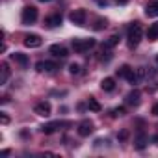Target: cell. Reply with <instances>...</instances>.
Instances as JSON below:
<instances>
[{"label":"cell","instance_id":"cell-1","mask_svg":"<svg viewBox=\"0 0 158 158\" xmlns=\"http://www.w3.org/2000/svg\"><path fill=\"white\" fill-rule=\"evenodd\" d=\"M141 35H143L141 26H139L138 23L130 24L128 34H127V43H128V47H130V48H136V47L139 45V41H141Z\"/></svg>","mask_w":158,"mask_h":158},{"label":"cell","instance_id":"cell-2","mask_svg":"<svg viewBox=\"0 0 158 158\" xmlns=\"http://www.w3.org/2000/svg\"><path fill=\"white\" fill-rule=\"evenodd\" d=\"M91 47H95V39H73V48L78 54L89 50Z\"/></svg>","mask_w":158,"mask_h":158},{"label":"cell","instance_id":"cell-3","mask_svg":"<svg viewBox=\"0 0 158 158\" xmlns=\"http://www.w3.org/2000/svg\"><path fill=\"white\" fill-rule=\"evenodd\" d=\"M21 21H23V24H34L37 21V10L34 6H26L21 13Z\"/></svg>","mask_w":158,"mask_h":158},{"label":"cell","instance_id":"cell-4","mask_svg":"<svg viewBox=\"0 0 158 158\" xmlns=\"http://www.w3.org/2000/svg\"><path fill=\"white\" fill-rule=\"evenodd\" d=\"M86 19H88L86 10H74V11L69 13V21L73 24H78V26H84L86 24Z\"/></svg>","mask_w":158,"mask_h":158},{"label":"cell","instance_id":"cell-5","mask_svg":"<svg viewBox=\"0 0 158 158\" xmlns=\"http://www.w3.org/2000/svg\"><path fill=\"white\" fill-rule=\"evenodd\" d=\"M76 132H78V136L88 138V136L93 132V123H91L89 119H84V121H80V123H78V128H76Z\"/></svg>","mask_w":158,"mask_h":158},{"label":"cell","instance_id":"cell-6","mask_svg":"<svg viewBox=\"0 0 158 158\" xmlns=\"http://www.w3.org/2000/svg\"><path fill=\"white\" fill-rule=\"evenodd\" d=\"M41 45H43V39L37 34H28L24 37V47H28V48H39Z\"/></svg>","mask_w":158,"mask_h":158},{"label":"cell","instance_id":"cell-7","mask_svg":"<svg viewBox=\"0 0 158 158\" xmlns=\"http://www.w3.org/2000/svg\"><path fill=\"white\" fill-rule=\"evenodd\" d=\"M50 102H47V101H43V102H37L35 106H34V114H37V115H41V117H48L50 115Z\"/></svg>","mask_w":158,"mask_h":158},{"label":"cell","instance_id":"cell-8","mask_svg":"<svg viewBox=\"0 0 158 158\" xmlns=\"http://www.w3.org/2000/svg\"><path fill=\"white\" fill-rule=\"evenodd\" d=\"M48 52H50L52 56H56V58H67V54H69L63 45H52V47L48 48Z\"/></svg>","mask_w":158,"mask_h":158},{"label":"cell","instance_id":"cell-9","mask_svg":"<svg viewBox=\"0 0 158 158\" xmlns=\"http://www.w3.org/2000/svg\"><path fill=\"white\" fill-rule=\"evenodd\" d=\"M141 102V93L138 91V89H134V91H130L128 95H127V104H130V106H138Z\"/></svg>","mask_w":158,"mask_h":158},{"label":"cell","instance_id":"cell-10","mask_svg":"<svg viewBox=\"0 0 158 158\" xmlns=\"http://www.w3.org/2000/svg\"><path fill=\"white\" fill-rule=\"evenodd\" d=\"M145 15L147 17H158V0H152L145 6Z\"/></svg>","mask_w":158,"mask_h":158},{"label":"cell","instance_id":"cell-11","mask_svg":"<svg viewBox=\"0 0 158 158\" xmlns=\"http://www.w3.org/2000/svg\"><path fill=\"white\" fill-rule=\"evenodd\" d=\"M35 69H37L39 73H43V71H48V73H50V71H56L58 65H56L54 61H39V63L35 65Z\"/></svg>","mask_w":158,"mask_h":158},{"label":"cell","instance_id":"cell-12","mask_svg":"<svg viewBox=\"0 0 158 158\" xmlns=\"http://www.w3.org/2000/svg\"><path fill=\"white\" fill-rule=\"evenodd\" d=\"M101 88L104 91H114L115 89V80H114L112 76H106V78H102V80H101Z\"/></svg>","mask_w":158,"mask_h":158},{"label":"cell","instance_id":"cell-13","mask_svg":"<svg viewBox=\"0 0 158 158\" xmlns=\"http://www.w3.org/2000/svg\"><path fill=\"white\" fill-rule=\"evenodd\" d=\"M60 125H61L60 121H52V123H47V125H43V127H41V132H43V134H54V132L60 128Z\"/></svg>","mask_w":158,"mask_h":158},{"label":"cell","instance_id":"cell-14","mask_svg":"<svg viewBox=\"0 0 158 158\" xmlns=\"http://www.w3.org/2000/svg\"><path fill=\"white\" fill-rule=\"evenodd\" d=\"M45 24H47L48 28L60 26V24H61V15H48V17L45 19Z\"/></svg>","mask_w":158,"mask_h":158},{"label":"cell","instance_id":"cell-15","mask_svg":"<svg viewBox=\"0 0 158 158\" xmlns=\"http://www.w3.org/2000/svg\"><path fill=\"white\" fill-rule=\"evenodd\" d=\"M147 143H149V138H147L143 132H141V134H138V138L134 139V147H136V149H139V151H141V149H145V145H147Z\"/></svg>","mask_w":158,"mask_h":158},{"label":"cell","instance_id":"cell-16","mask_svg":"<svg viewBox=\"0 0 158 158\" xmlns=\"http://www.w3.org/2000/svg\"><path fill=\"white\" fill-rule=\"evenodd\" d=\"M147 39L149 41H156L158 39V23H154V24H151L147 28Z\"/></svg>","mask_w":158,"mask_h":158},{"label":"cell","instance_id":"cell-17","mask_svg":"<svg viewBox=\"0 0 158 158\" xmlns=\"http://www.w3.org/2000/svg\"><path fill=\"white\" fill-rule=\"evenodd\" d=\"M11 58H13L19 65H23V67H26V65H28V56H26V54H23V52H13V54H11Z\"/></svg>","mask_w":158,"mask_h":158},{"label":"cell","instance_id":"cell-18","mask_svg":"<svg viewBox=\"0 0 158 158\" xmlns=\"http://www.w3.org/2000/svg\"><path fill=\"white\" fill-rule=\"evenodd\" d=\"M119 35H112V37H108L106 41H104V45H102V48H114L115 45H119Z\"/></svg>","mask_w":158,"mask_h":158},{"label":"cell","instance_id":"cell-19","mask_svg":"<svg viewBox=\"0 0 158 158\" xmlns=\"http://www.w3.org/2000/svg\"><path fill=\"white\" fill-rule=\"evenodd\" d=\"M132 71H134V69H130L128 65H121V67L117 69V76H121V78H128V76L132 74Z\"/></svg>","mask_w":158,"mask_h":158},{"label":"cell","instance_id":"cell-20","mask_svg":"<svg viewBox=\"0 0 158 158\" xmlns=\"http://www.w3.org/2000/svg\"><path fill=\"white\" fill-rule=\"evenodd\" d=\"M88 108H89L91 112H101V110H102V106L99 104V101H97V99H93V97H89V99H88Z\"/></svg>","mask_w":158,"mask_h":158},{"label":"cell","instance_id":"cell-21","mask_svg":"<svg viewBox=\"0 0 158 158\" xmlns=\"http://www.w3.org/2000/svg\"><path fill=\"white\" fill-rule=\"evenodd\" d=\"M10 78V67L8 63H2V76H0V84H6Z\"/></svg>","mask_w":158,"mask_h":158},{"label":"cell","instance_id":"cell-22","mask_svg":"<svg viewBox=\"0 0 158 158\" xmlns=\"http://www.w3.org/2000/svg\"><path fill=\"white\" fill-rule=\"evenodd\" d=\"M106 28V19H97L95 21V30H102Z\"/></svg>","mask_w":158,"mask_h":158},{"label":"cell","instance_id":"cell-23","mask_svg":"<svg viewBox=\"0 0 158 158\" xmlns=\"http://www.w3.org/2000/svg\"><path fill=\"white\" fill-rule=\"evenodd\" d=\"M112 115H114V117H121V115H125V108H123V106L114 108V110H112Z\"/></svg>","mask_w":158,"mask_h":158},{"label":"cell","instance_id":"cell-24","mask_svg":"<svg viewBox=\"0 0 158 158\" xmlns=\"http://www.w3.org/2000/svg\"><path fill=\"white\" fill-rule=\"evenodd\" d=\"M69 73L71 74H78V73H80V65H78V63H71L69 65Z\"/></svg>","mask_w":158,"mask_h":158},{"label":"cell","instance_id":"cell-25","mask_svg":"<svg viewBox=\"0 0 158 158\" xmlns=\"http://www.w3.org/2000/svg\"><path fill=\"white\" fill-rule=\"evenodd\" d=\"M127 138H128V130H121L119 132V141H127Z\"/></svg>","mask_w":158,"mask_h":158},{"label":"cell","instance_id":"cell-26","mask_svg":"<svg viewBox=\"0 0 158 158\" xmlns=\"http://www.w3.org/2000/svg\"><path fill=\"white\" fill-rule=\"evenodd\" d=\"M0 121H2V125H8V123H10V117H8L6 114H2V115H0Z\"/></svg>","mask_w":158,"mask_h":158},{"label":"cell","instance_id":"cell-27","mask_svg":"<svg viewBox=\"0 0 158 158\" xmlns=\"http://www.w3.org/2000/svg\"><path fill=\"white\" fill-rule=\"evenodd\" d=\"M151 114H152L154 117H158V104H154V106H152V110H151Z\"/></svg>","mask_w":158,"mask_h":158},{"label":"cell","instance_id":"cell-28","mask_svg":"<svg viewBox=\"0 0 158 158\" xmlns=\"http://www.w3.org/2000/svg\"><path fill=\"white\" fill-rule=\"evenodd\" d=\"M117 2H119V4H127V2H128V0H117Z\"/></svg>","mask_w":158,"mask_h":158},{"label":"cell","instance_id":"cell-29","mask_svg":"<svg viewBox=\"0 0 158 158\" xmlns=\"http://www.w3.org/2000/svg\"><path fill=\"white\" fill-rule=\"evenodd\" d=\"M39 2H50V0H39Z\"/></svg>","mask_w":158,"mask_h":158}]
</instances>
